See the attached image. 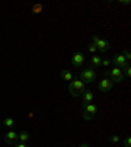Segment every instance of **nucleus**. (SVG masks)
Returning a JSON list of instances; mask_svg holds the SVG:
<instances>
[{"mask_svg":"<svg viewBox=\"0 0 131 147\" xmlns=\"http://www.w3.org/2000/svg\"><path fill=\"white\" fill-rule=\"evenodd\" d=\"M85 91V84L81 82L80 79H73L72 82H70L68 84V92L72 97H79L84 93Z\"/></svg>","mask_w":131,"mask_h":147,"instance_id":"1","label":"nucleus"},{"mask_svg":"<svg viewBox=\"0 0 131 147\" xmlns=\"http://www.w3.org/2000/svg\"><path fill=\"white\" fill-rule=\"evenodd\" d=\"M96 113H97V105H95L93 102L81 105V117H83V119L91 121V119L95 118Z\"/></svg>","mask_w":131,"mask_h":147,"instance_id":"2","label":"nucleus"},{"mask_svg":"<svg viewBox=\"0 0 131 147\" xmlns=\"http://www.w3.org/2000/svg\"><path fill=\"white\" fill-rule=\"evenodd\" d=\"M106 75L109 76V80H112L113 83H121L125 79V74H123V70L118 67H113L110 70L106 71Z\"/></svg>","mask_w":131,"mask_h":147,"instance_id":"3","label":"nucleus"},{"mask_svg":"<svg viewBox=\"0 0 131 147\" xmlns=\"http://www.w3.org/2000/svg\"><path fill=\"white\" fill-rule=\"evenodd\" d=\"M80 80H81L84 84H92V83L96 80V71L91 67L83 70L81 74H80Z\"/></svg>","mask_w":131,"mask_h":147,"instance_id":"4","label":"nucleus"},{"mask_svg":"<svg viewBox=\"0 0 131 147\" xmlns=\"http://www.w3.org/2000/svg\"><path fill=\"white\" fill-rule=\"evenodd\" d=\"M92 43H95L96 47H97V51L100 53H106L107 49H109L110 46V42L107 40H102V38H100L98 36H92Z\"/></svg>","mask_w":131,"mask_h":147,"instance_id":"5","label":"nucleus"},{"mask_svg":"<svg viewBox=\"0 0 131 147\" xmlns=\"http://www.w3.org/2000/svg\"><path fill=\"white\" fill-rule=\"evenodd\" d=\"M113 84L114 83L112 82V80H109L107 78H105V79H102L100 83H98V91L102 92V93H106V92H109L110 89L113 88Z\"/></svg>","mask_w":131,"mask_h":147,"instance_id":"6","label":"nucleus"},{"mask_svg":"<svg viewBox=\"0 0 131 147\" xmlns=\"http://www.w3.org/2000/svg\"><path fill=\"white\" fill-rule=\"evenodd\" d=\"M113 63L116 64V67L121 68V70H123V68L126 67V66H128V62L125 59V57H123V54H116L113 57Z\"/></svg>","mask_w":131,"mask_h":147,"instance_id":"7","label":"nucleus"},{"mask_svg":"<svg viewBox=\"0 0 131 147\" xmlns=\"http://www.w3.org/2000/svg\"><path fill=\"white\" fill-rule=\"evenodd\" d=\"M18 141V133L15 130H9L5 135H4V142L7 144H16Z\"/></svg>","mask_w":131,"mask_h":147,"instance_id":"8","label":"nucleus"},{"mask_svg":"<svg viewBox=\"0 0 131 147\" xmlns=\"http://www.w3.org/2000/svg\"><path fill=\"white\" fill-rule=\"evenodd\" d=\"M84 54L83 53H75L71 58V63L73 67H80L81 64H84Z\"/></svg>","mask_w":131,"mask_h":147,"instance_id":"9","label":"nucleus"},{"mask_svg":"<svg viewBox=\"0 0 131 147\" xmlns=\"http://www.w3.org/2000/svg\"><path fill=\"white\" fill-rule=\"evenodd\" d=\"M101 63H102V58L100 55H93L89 61V67L91 68H95V67H100Z\"/></svg>","mask_w":131,"mask_h":147,"instance_id":"10","label":"nucleus"},{"mask_svg":"<svg viewBox=\"0 0 131 147\" xmlns=\"http://www.w3.org/2000/svg\"><path fill=\"white\" fill-rule=\"evenodd\" d=\"M83 97V104H91L92 101H93V98H95V95L92 93L91 91H84V93L81 95Z\"/></svg>","mask_w":131,"mask_h":147,"instance_id":"11","label":"nucleus"},{"mask_svg":"<svg viewBox=\"0 0 131 147\" xmlns=\"http://www.w3.org/2000/svg\"><path fill=\"white\" fill-rule=\"evenodd\" d=\"M60 76H62V79H63L64 82H67V83H70V82H72V80H73V75L71 74V71H68V70H63V71H62Z\"/></svg>","mask_w":131,"mask_h":147,"instance_id":"12","label":"nucleus"},{"mask_svg":"<svg viewBox=\"0 0 131 147\" xmlns=\"http://www.w3.org/2000/svg\"><path fill=\"white\" fill-rule=\"evenodd\" d=\"M3 125L5 126L7 129L12 130V129L15 127V119L11 118V117H7V118H4V119H3Z\"/></svg>","mask_w":131,"mask_h":147,"instance_id":"13","label":"nucleus"},{"mask_svg":"<svg viewBox=\"0 0 131 147\" xmlns=\"http://www.w3.org/2000/svg\"><path fill=\"white\" fill-rule=\"evenodd\" d=\"M29 139H30V137H29V133L28 131H21L18 134V141L22 142V143H26Z\"/></svg>","mask_w":131,"mask_h":147,"instance_id":"14","label":"nucleus"},{"mask_svg":"<svg viewBox=\"0 0 131 147\" xmlns=\"http://www.w3.org/2000/svg\"><path fill=\"white\" fill-rule=\"evenodd\" d=\"M109 142H110V143H113V144H117V143H119V142H121V137H119V135H117V134H114V135H112V137L109 138Z\"/></svg>","mask_w":131,"mask_h":147,"instance_id":"15","label":"nucleus"},{"mask_svg":"<svg viewBox=\"0 0 131 147\" xmlns=\"http://www.w3.org/2000/svg\"><path fill=\"white\" fill-rule=\"evenodd\" d=\"M123 74H125V76L130 78L131 76V66L128 64V66H126L125 68H123Z\"/></svg>","mask_w":131,"mask_h":147,"instance_id":"16","label":"nucleus"},{"mask_svg":"<svg viewBox=\"0 0 131 147\" xmlns=\"http://www.w3.org/2000/svg\"><path fill=\"white\" fill-rule=\"evenodd\" d=\"M88 51L89 53H96V51H97V47H96V45H95V43H89V45H88Z\"/></svg>","mask_w":131,"mask_h":147,"instance_id":"17","label":"nucleus"},{"mask_svg":"<svg viewBox=\"0 0 131 147\" xmlns=\"http://www.w3.org/2000/svg\"><path fill=\"white\" fill-rule=\"evenodd\" d=\"M123 57H125V59L130 63V61H131V54H130V51L128 50H126V51H123Z\"/></svg>","mask_w":131,"mask_h":147,"instance_id":"18","label":"nucleus"},{"mask_svg":"<svg viewBox=\"0 0 131 147\" xmlns=\"http://www.w3.org/2000/svg\"><path fill=\"white\" fill-rule=\"evenodd\" d=\"M123 144H125V147H131V138L126 137L125 141H123Z\"/></svg>","mask_w":131,"mask_h":147,"instance_id":"19","label":"nucleus"},{"mask_svg":"<svg viewBox=\"0 0 131 147\" xmlns=\"http://www.w3.org/2000/svg\"><path fill=\"white\" fill-rule=\"evenodd\" d=\"M110 63H112V62H110L109 59H102V63H101V66H105V67H107V66H110Z\"/></svg>","mask_w":131,"mask_h":147,"instance_id":"20","label":"nucleus"},{"mask_svg":"<svg viewBox=\"0 0 131 147\" xmlns=\"http://www.w3.org/2000/svg\"><path fill=\"white\" fill-rule=\"evenodd\" d=\"M15 147H26V144L22 143V142H20V143H16V144H15Z\"/></svg>","mask_w":131,"mask_h":147,"instance_id":"21","label":"nucleus"},{"mask_svg":"<svg viewBox=\"0 0 131 147\" xmlns=\"http://www.w3.org/2000/svg\"><path fill=\"white\" fill-rule=\"evenodd\" d=\"M79 147H91V144L89 143H83L81 146H79Z\"/></svg>","mask_w":131,"mask_h":147,"instance_id":"22","label":"nucleus"},{"mask_svg":"<svg viewBox=\"0 0 131 147\" xmlns=\"http://www.w3.org/2000/svg\"><path fill=\"white\" fill-rule=\"evenodd\" d=\"M119 3H121V4H126V5H128V4H130V1H119Z\"/></svg>","mask_w":131,"mask_h":147,"instance_id":"23","label":"nucleus"},{"mask_svg":"<svg viewBox=\"0 0 131 147\" xmlns=\"http://www.w3.org/2000/svg\"><path fill=\"white\" fill-rule=\"evenodd\" d=\"M72 147H77V146H72Z\"/></svg>","mask_w":131,"mask_h":147,"instance_id":"24","label":"nucleus"}]
</instances>
